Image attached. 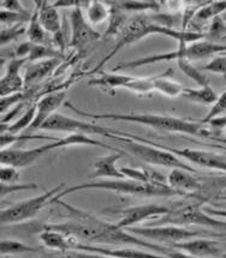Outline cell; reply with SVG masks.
I'll return each mask as SVG.
<instances>
[{
	"mask_svg": "<svg viewBox=\"0 0 226 258\" xmlns=\"http://www.w3.org/2000/svg\"><path fill=\"white\" fill-rule=\"evenodd\" d=\"M40 130L52 131V132H67V134H86V135H98V136L109 137L111 135H121L127 136V132L117 131L115 128H108L100 125L90 124V122L81 120V119L72 118V116L62 114L56 112L45 124L40 127Z\"/></svg>",
	"mask_w": 226,
	"mask_h": 258,
	"instance_id": "obj_10",
	"label": "cell"
},
{
	"mask_svg": "<svg viewBox=\"0 0 226 258\" xmlns=\"http://www.w3.org/2000/svg\"><path fill=\"white\" fill-rule=\"evenodd\" d=\"M195 172L188 171L184 168H171V171L166 175V181L170 187L177 190L183 195L188 192H195L202 187V184L194 175Z\"/></svg>",
	"mask_w": 226,
	"mask_h": 258,
	"instance_id": "obj_19",
	"label": "cell"
},
{
	"mask_svg": "<svg viewBox=\"0 0 226 258\" xmlns=\"http://www.w3.org/2000/svg\"><path fill=\"white\" fill-rule=\"evenodd\" d=\"M160 2H161V3H162V0H160Z\"/></svg>",
	"mask_w": 226,
	"mask_h": 258,
	"instance_id": "obj_58",
	"label": "cell"
},
{
	"mask_svg": "<svg viewBox=\"0 0 226 258\" xmlns=\"http://www.w3.org/2000/svg\"><path fill=\"white\" fill-rule=\"evenodd\" d=\"M154 78L155 76L150 77H136L133 76L125 89L131 91V93L137 94V95H150L154 91Z\"/></svg>",
	"mask_w": 226,
	"mask_h": 258,
	"instance_id": "obj_33",
	"label": "cell"
},
{
	"mask_svg": "<svg viewBox=\"0 0 226 258\" xmlns=\"http://www.w3.org/2000/svg\"><path fill=\"white\" fill-rule=\"evenodd\" d=\"M160 225H199L215 229H226V221L215 219L202 209V203L188 204L178 209L171 210L168 214L156 220Z\"/></svg>",
	"mask_w": 226,
	"mask_h": 258,
	"instance_id": "obj_9",
	"label": "cell"
},
{
	"mask_svg": "<svg viewBox=\"0 0 226 258\" xmlns=\"http://www.w3.org/2000/svg\"><path fill=\"white\" fill-rule=\"evenodd\" d=\"M172 72L174 70L168 69L164 74L156 75L154 78V91H158V93L170 97V99H175V97L183 95L185 88L180 82L172 80V77H170Z\"/></svg>",
	"mask_w": 226,
	"mask_h": 258,
	"instance_id": "obj_23",
	"label": "cell"
},
{
	"mask_svg": "<svg viewBox=\"0 0 226 258\" xmlns=\"http://www.w3.org/2000/svg\"><path fill=\"white\" fill-rule=\"evenodd\" d=\"M125 155V153L113 152L107 155L99 157L92 163V174L89 178L103 179H122L125 178L121 168L117 167V162Z\"/></svg>",
	"mask_w": 226,
	"mask_h": 258,
	"instance_id": "obj_18",
	"label": "cell"
},
{
	"mask_svg": "<svg viewBox=\"0 0 226 258\" xmlns=\"http://www.w3.org/2000/svg\"><path fill=\"white\" fill-rule=\"evenodd\" d=\"M67 89L64 90H54L52 93L46 94L42 99H40L36 103V114L34 118V121L28 128V131L40 130L45 122L48 120L53 114H55L56 111L63 105L67 102Z\"/></svg>",
	"mask_w": 226,
	"mask_h": 258,
	"instance_id": "obj_15",
	"label": "cell"
},
{
	"mask_svg": "<svg viewBox=\"0 0 226 258\" xmlns=\"http://www.w3.org/2000/svg\"><path fill=\"white\" fill-rule=\"evenodd\" d=\"M55 204L64 208L70 214L71 219L64 222L48 223L42 226V229H53L64 233L67 235L77 238L78 240L93 244H109V245H133L147 248L149 251L161 254L162 257H187L184 252L174 247H166L162 245L147 241V239L137 237L129 232L128 229L121 228L117 223H112L99 219L98 216L71 206L61 200H56Z\"/></svg>",
	"mask_w": 226,
	"mask_h": 258,
	"instance_id": "obj_1",
	"label": "cell"
},
{
	"mask_svg": "<svg viewBox=\"0 0 226 258\" xmlns=\"http://www.w3.org/2000/svg\"><path fill=\"white\" fill-rule=\"evenodd\" d=\"M177 65L185 76L195 82L197 86H208L209 84L208 78L205 76V74L191 64L190 60H178Z\"/></svg>",
	"mask_w": 226,
	"mask_h": 258,
	"instance_id": "obj_35",
	"label": "cell"
},
{
	"mask_svg": "<svg viewBox=\"0 0 226 258\" xmlns=\"http://www.w3.org/2000/svg\"><path fill=\"white\" fill-rule=\"evenodd\" d=\"M125 178L141 182H153V184H167L166 177L161 173L147 167H122Z\"/></svg>",
	"mask_w": 226,
	"mask_h": 258,
	"instance_id": "obj_25",
	"label": "cell"
},
{
	"mask_svg": "<svg viewBox=\"0 0 226 258\" xmlns=\"http://www.w3.org/2000/svg\"><path fill=\"white\" fill-rule=\"evenodd\" d=\"M87 20L92 26H99L109 20L112 12V5L106 4L102 0H93L86 9Z\"/></svg>",
	"mask_w": 226,
	"mask_h": 258,
	"instance_id": "obj_27",
	"label": "cell"
},
{
	"mask_svg": "<svg viewBox=\"0 0 226 258\" xmlns=\"http://www.w3.org/2000/svg\"><path fill=\"white\" fill-rule=\"evenodd\" d=\"M36 114V105L33 107H29L23 114L20 115V118L17 119L12 124H2V132H10V134H21L23 130H28L31 125V122L34 121Z\"/></svg>",
	"mask_w": 226,
	"mask_h": 258,
	"instance_id": "obj_29",
	"label": "cell"
},
{
	"mask_svg": "<svg viewBox=\"0 0 226 258\" xmlns=\"http://www.w3.org/2000/svg\"><path fill=\"white\" fill-rule=\"evenodd\" d=\"M220 200H222V201H226V197L222 196V197H220Z\"/></svg>",
	"mask_w": 226,
	"mask_h": 258,
	"instance_id": "obj_55",
	"label": "cell"
},
{
	"mask_svg": "<svg viewBox=\"0 0 226 258\" xmlns=\"http://www.w3.org/2000/svg\"><path fill=\"white\" fill-rule=\"evenodd\" d=\"M162 4L170 14L177 15L187 12V0H162Z\"/></svg>",
	"mask_w": 226,
	"mask_h": 258,
	"instance_id": "obj_46",
	"label": "cell"
},
{
	"mask_svg": "<svg viewBox=\"0 0 226 258\" xmlns=\"http://www.w3.org/2000/svg\"><path fill=\"white\" fill-rule=\"evenodd\" d=\"M226 53V45L222 43H216L213 41H197L193 43H178V48L171 52L159 53V54H152L148 56H142V58L133 59L130 61L121 62L116 65L112 71H122V70H134V69L142 68V66L156 64V62L162 61H178V60H200V59L207 58Z\"/></svg>",
	"mask_w": 226,
	"mask_h": 258,
	"instance_id": "obj_5",
	"label": "cell"
},
{
	"mask_svg": "<svg viewBox=\"0 0 226 258\" xmlns=\"http://www.w3.org/2000/svg\"><path fill=\"white\" fill-rule=\"evenodd\" d=\"M221 18H222V20H224V21L226 22V11L224 12V14H222V15H221Z\"/></svg>",
	"mask_w": 226,
	"mask_h": 258,
	"instance_id": "obj_53",
	"label": "cell"
},
{
	"mask_svg": "<svg viewBox=\"0 0 226 258\" xmlns=\"http://www.w3.org/2000/svg\"><path fill=\"white\" fill-rule=\"evenodd\" d=\"M112 6L124 12L156 11L159 9L156 3L144 2V0H115Z\"/></svg>",
	"mask_w": 226,
	"mask_h": 258,
	"instance_id": "obj_32",
	"label": "cell"
},
{
	"mask_svg": "<svg viewBox=\"0 0 226 258\" xmlns=\"http://www.w3.org/2000/svg\"><path fill=\"white\" fill-rule=\"evenodd\" d=\"M65 106L80 116L92 119H105V120L127 121L141 124L159 131L170 134H181L195 137H209L211 132L205 127L202 121H194L191 119L180 118L174 115L155 114V113H93L80 109L72 102L67 101Z\"/></svg>",
	"mask_w": 226,
	"mask_h": 258,
	"instance_id": "obj_2",
	"label": "cell"
},
{
	"mask_svg": "<svg viewBox=\"0 0 226 258\" xmlns=\"http://www.w3.org/2000/svg\"><path fill=\"white\" fill-rule=\"evenodd\" d=\"M64 187L65 184L62 182L51 190L46 191L45 194L33 198H28L26 201H21V202L12 204L10 207L4 208L0 214L2 225H15V223H22L34 219L41 213V210L52 203L53 198L59 192H62Z\"/></svg>",
	"mask_w": 226,
	"mask_h": 258,
	"instance_id": "obj_7",
	"label": "cell"
},
{
	"mask_svg": "<svg viewBox=\"0 0 226 258\" xmlns=\"http://www.w3.org/2000/svg\"><path fill=\"white\" fill-rule=\"evenodd\" d=\"M62 56V52L58 49L51 48V47L46 45H40V43H34L33 42V48L29 56H28V60L30 61H39V60H45V59H51V58H58Z\"/></svg>",
	"mask_w": 226,
	"mask_h": 258,
	"instance_id": "obj_37",
	"label": "cell"
},
{
	"mask_svg": "<svg viewBox=\"0 0 226 258\" xmlns=\"http://www.w3.org/2000/svg\"><path fill=\"white\" fill-rule=\"evenodd\" d=\"M27 28L24 24H17L11 27H2V47L8 46L14 41L20 40L23 35H27Z\"/></svg>",
	"mask_w": 226,
	"mask_h": 258,
	"instance_id": "obj_39",
	"label": "cell"
},
{
	"mask_svg": "<svg viewBox=\"0 0 226 258\" xmlns=\"http://www.w3.org/2000/svg\"><path fill=\"white\" fill-rule=\"evenodd\" d=\"M170 212H171V209H168L167 207L160 206V204L155 203L129 207L119 212L122 218L117 222V225L121 228L134 227V226L139 225V223L143 221H147V220H158Z\"/></svg>",
	"mask_w": 226,
	"mask_h": 258,
	"instance_id": "obj_13",
	"label": "cell"
},
{
	"mask_svg": "<svg viewBox=\"0 0 226 258\" xmlns=\"http://www.w3.org/2000/svg\"><path fill=\"white\" fill-rule=\"evenodd\" d=\"M52 149L49 144L33 148V149H15V148H5L0 153L2 165L15 166L17 168H26L35 163L40 157L51 153Z\"/></svg>",
	"mask_w": 226,
	"mask_h": 258,
	"instance_id": "obj_14",
	"label": "cell"
},
{
	"mask_svg": "<svg viewBox=\"0 0 226 258\" xmlns=\"http://www.w3.org/2000/svg\"><path fill=\"white\" fill-rule=\"evenodd\" d=\"M221 257H226V253H222V254H221Z\"/></svg>",
	"mask_w": 226,
	"mask_h": 258,
	"instance_id": "obj_56",
	"label": "cell"
},
{
	"mask_svg": "<svg viewBox=\"0 0 226 258\" xmlns=\"http://www.w3.org/2000/svg\"><path fill=\"white\" fill-rule=\"evenodd\" d=\"M109 138L121 143L125 152L142 160L143 162L149 163V165L164 166L168 168H184L188 171L195 172V168L187 165L181 157L175 155L174 153L165 148L160 147L158 143L147 141L146 138L135 136L131 134H129V137L121 136V135L118 136L111 135Z\"/></svg>",
	"mask_w": 226,
	"mask_h": 258,
	"instance_id": "obj_6",
	"label": "cell"
},
{
	"mask_svg": "<svg viewBox=\"0 0 226 258\" xmlns=\"http://www.w3.org/2000/svg\"><path fill=\"white\" fill-rule=\"evenodd\" d=\"M30 140H51L55 141L58 138L53 137H46V136H39V135H20V134H10V132H2V137H0V144H2V149L9 148L11 144H15L17 142H23V141H30Z\"/></svg>",
	"mask_w": 226,
	"mask_h": 258,
	"instance_id": "obj_38",
	"label": "cell"
},
{
	"mask_svg": "<svg viewBox=\"0 0 226 258\" xmlns=\"http://www.w3.org/2000/svg\"><path fill=\"white\" fill-rule=\"evenodd\" d=\"M203 209H205L206 213H208L209 215L214 216V218L226 219V209H215V208H208V207H205Z\"/></svg>",
	"mask_w": 226,
	"mask_h": 258,
	"instance_id": "obj_51",
	"label": "cell"
},
{
	"mask_svg": "<svg viewBox=\"0 0 226 258\" xmlns=\"http://www.w3.org/2000/svg\"><path fill=\"white\" fill-rule=\"evenodd\" d=\"M182 96L194 103L207 106H212L218 99V95L209 84L208 86H199V88H184Z\"/></svg>",
	"mask_w": 226,
	"mask_h": 258,
	"instance_id": "obj_26",
	"label": "cell"
},
{
	"mask_svg": "<svg viewBox=\"0 0 226 258\" xmlns=\"http://www.w3.org/2000/svg\"><path fill=\"white\" fill-rule=\"evenodd\" d=\"M207 124L212 125L215 128H226V116H215V118L211 119Z\"/></svg>",
	"mask_w": 226,
	"mask_h": 258,
	"instance_id": "obj_50",
	"label": "cell"
},
{
	"mask_svg": "<svg viewBox=\"0 0 226 258\" xmlns=\"http://www.w3.org/2000/svg\"><path fill=\"white\" fill-rule=\"evenodd\" d=\"M220 238H222V239H224V240H226V234H224V233H221V237Z\"/></svg>",
	"mask_w": 226,
	"mask_h": 258,
	"instance_id": "obj_54",
	"label": "cell"
},
{
	"mask_svg": "<svg viewBox=\"0 0 226 258\" xmlns=\"http://www.w3.org/2000/svg\"><path fill=\"white\" fill-rule=\"evenodd\" d=\"M40 248L31 246L23 241L15 240V239H4L0 244V253L2 256H8V254H23V253H37L40 252Z\"/></svg>",
	"mask_w": 226,
	"mask_h": 258,
	"instance_id": "obj_28",
	"label": "cell"
},
{
	"mask_svg": "<svg viewBox=\"0 0 226 258\" xmlns=\"http://www.w3.org/2000/svg\"><path fill=\"white\" fill-rule=\"evenodd\" d=\"M39 239L48 250L59 251V252L72 251L71 237L62 232L53 231V229H42L39 235Z\"/></svg>",
	"mask_w": 226,
	"mask_h": 258,
	"instance_id": "obj_24",
	"label": "cell"
},
{
	"mask_svg": "<svg viewBox=\"0 0 226 258\" xmlns=\"http://www.w3.org/2000/svg\"><path fill=\"white\" fill-rule=\"evenodd\" d=\"M128 21L129 18L127 16V12L119 10V9L112 6V12L108 20V27L107 29H106L105 34H103V37H107V36L118 37L119 34L123 31L125 26H127Z\"/></svg>",
	"mask_w": 226,
	"mask_h": 258,
	"instance_id": "obj_30",
	"label": "cell"
},
{
	"mask_svg": "<svg viewBox=\"0 0 226 258\" xmlns=\"http://www.w3.org/2000/svg\"><path fill=\"white\" fill-rule=\"evenodd\" d=\"M27 59L16 58L8 62L5 69V75L0 81V95L6 96L11 94L23 91L26 87L24 76L21 75V69L26 64Z\"/></svg>",
	"mask_w": 226,
	"mask_h": 258,
	"instance_id": "obj_17",
	"label": "cell"
},
{
	"mask_svg": "<svg viewBox=\"0 0 226 258\" xmlns=\"http://www.w3.org/2000/svg\"><path fill=\"white\" fill-rule=\"evenodd\" d=\"M31 48H33V42L29 40L24 41V42L20 43V45L16 47L15 55L17 56V58H23L28 60V56H29V54H30Z\"/></svg>",
	"mask_w": 226,
	"mask_h": 258,
	"instance_id": "obj_48",
	"label": "cell"
},
{
	"mask_svg": "<svg viewBox=\"0 0 226 258\" xmlns=\"http://www.w3.org/2000/svg\"><path fill=\"white\" fill-rule=\"evenodd\" d=\"M93 0H55L53 5L56 9H87Z\"/></svg>",
	"mask_w": 226,
	"mask_h": 258,
	"instance_id": "obj_45",
	"label": "cell"
},
{
	"mask_svg": "<svg viewBox=\"0 0 226 258\" xmlns=\"http://www.w3.org/2000/svg\"><path fill=\"white\" fill-rule=\"evenodd\" d=\"M225 111H226V90L222 91L220 95H218L216 101L211 106V109H209L205 118H203L201 121H202L203 124H207L211 119L215 118V116L221 115Z\"/></svg>",
	"mask_w": 226,
	"mask_h": 258,
	"instance_id": "obj_42",
	"label": "cell"
},
{
	"mask_svg": "<svg viewBox=\"0 0 226 258\" xmlns=\"http://www.w3.org/2000/svg\"><path fill=\"white\" fill-rule=\"evenodd\" d=\"M226 11V0H215V2L208 3V4L203 5L202 8H199L194 17L197 21L205 22L209 20H214V18L221 16Z\"/></svg>",
	"mask_w": 226,
	"mask_h": 258,
	"instance_id": "obj_31",
	"label": "cell"
},
{
	"mask_svg": "<svg viewBox=\"0 0 226 258\" xmlns=\"http://www.w3.org/2000/svg\"><path fill=\"white\" fill-rule=\"evenodd\" d=\"M159 146L172 152L175 155L181 157V159H184L188 162L194 163V165L213 169V171L226 173V155L207 152V150L193 149V148H175L162 146V144H159Z\"/></svg>",
	"mask_w": 226,
	"mask_h": 258,
	"instance_id": "obj_12",
	"label": "cell"
},
{
	"mask_svg": "<svg viewBox=\"0 0 226 258\" xmlns=\"http://www.w3.org/2000/svg\"><path fill=\"white\" fill-rule=\"evenodd\" d=\"M39 187L35 182H12V184H6V182H2L0 184V194H2V198L6 197L8 195L16 194L18 191L23 190H36Z\"/></svg>",
	"mask_w": 226,
	"mask_h": 258,
	"instance_id": "obj_40",
	"label": "cell"
},
{
	"mask_svg": "<svg viewBox=\"0 0 226 258\" xmlns=\"http://www.w3.org/2000/svg\"><path fill=\"white\" fill-rule=\"evenodd\" d=\"M150 35H162L177 41L180 39L181 29H175L174 27L165 26V24L154 21L148 16H135V17L128 21L123 31L118 35L111 52L103 56L102 60L94 68V70L90 74H98L99 71H101L102 66L108 60H111L113 56L117 54L118 52H121L124 47L139 42V41L146 39Z\"/></svg>",
	"mask_w": 226,
	"mask_h": 258,
	"instance_id": "obj_4",
	"label": "cell"
},
{
	"mask_svg": "<svg viewBox=\"0 0 226 258\" xmlns=\"http://www.w3.org/2000/svg\"><path fill=\"white\" fill-rule=\"evenodd\" d=\"M213 140L216 141V142H220V143H224L226 144V138H222V137H214Z\"/></svg>",
	"mask_w": 226,
	"mask_h": 258,
	"instance_id": "obj_52",
	"label": "cell"
},
{
	"mask_svg": "<svg viewBox=\"0 0 226 258\" xmlns=\"http://www.w3.org/2000/svg\"><path fill=\"white\" fill-rule=\"evenodd\" d=\"M86 190H103L121 195H130V196H143V197H171V196H184L180 191L174 190L167 184H153V182H141L133 179H103V180L82 182L74 186L64 188L52 200L54 203L56 200L68 196L70 194L80 192Z\"/></svg>",
	"mask_w": 226,
	"mask_h": 258,
	"instance_id": "obj_3",
	"label": "cell"
},
{
	"mask_svg": "<svg viewBox=\"0 0 226 258\" xmlns=\"http://www.w3.org/2000/svg\"><path fill=\"white\" fill-rule=\"evenodd\" d=\"M2 9L3 10H9V11L29 12L26 8H24L23 4H22L20 0H3Z\"/></svg>",
	"mask_w": 226,
	"mask_h": 258,
	"instance_id": "obj_47",
	"label": "cell"
},
{
	"mask_svg": "<svg viewBox=\"0 0 226 258\" xmlns=\"http://www.w3.org/2000/svg\"><path fill=\"white\" fill-rule=\"evenodd\" d=\"M46 34H47V31L45 28H43L41 22H40L39 14H37V10L35 9L33 12V15H31L29 24H28V28H27L28 40L31 41V42H34V43L45 45Z\"/></svg>",
	"mask_w": 226,
	"mask_h": 258,
	"instance_id": "obj_34",
	"label": "cell"
},
{
	"mask_svg": "<svg viewBox=\"0 0 226 258\" xmlns=\"http://www.w3.org/2000/svg\"><path fill=\"white\" fill-rule=\"evenodd\" d=\"M34 3L39 14L40 22L47 33L53 36L62 31V18L58 11L59 9H56L53 4H48V0H34Z\"/></svg>",
	"mask_w": 226,
	"mask_h": 258,
	"instance_id": "obj_20",
	"label": "cell"
},
{
	"mask_svg": "<svg viewBox=\"0 0 226 258\" xmlns=\"http://www.w3.org/2000/svg\"><path fill=\"white\" fill-rule=\"evenodd\" d=\"M61 64V56L58 58L45 59V60L34 61L29 68L26 70L24 74V82H26V87L34 86L41 82L43 78L52 74L53 71L58 68Z\"/></svg>",
	"mask_w": 226,
	"mask_h": 258,
	"instance_id": "obj_21",
	"label": "cell"
},
{
	"mask_svg": "<svg viewBox=\"0 0 226 258\" xmlns=\"http://www.w3.org/2000/svg\"><path fill=\"white\" fill-rule=\"evenodd\" d=\"M130 75H124L119 74L118 71H112V72H98V77L92 78L90 81H88V86L90 87H98L101 89H105L107 91H113L118 88L125 89L129 81L131 80Z\"/></svg>",
	"mask_w": 226,
	"mask_h": 258,
	"instance_id": "obj_22",
	"label": "cell"
},
{
	"mask_svg": "<svg viewBox=\"0 0 226 258\" xmlns=\"http://www.w3.org/2000/svg\"><path fill=\"white\" fill-rule=\"evenodd\" d=\"M31 12H17L3 10L0 11V21H2V27H11L17 26V24H24L30 21Z\"/></svg>",
	"mask_w": 226,
	"mask_h": 258,
	"instance_id": "obj_36",
	"label": "cell"
},
{
	"mask_svg": "<svg viewBox=\"0 0 226 258\" xmlns=\"http://www.w3.org/2000/svg\"><path fill=\"white\" fill-rule=\"evenodd\" d=\"M202 70L226 77V54L213 56L211 60L202 66Z\"/></svg>",
	"mask_w": 226,
	"mask_h": 258,
	"instance_id": "obj_41",
	"label": "cell"
},
{
	"mask_svg": "<svg viewBox=\"0 0 226 258\" xmlns=\"http://www.w3.org/2000/svg\"><path fill=\"white\" fill-rule=\"evenodd\" d=\"M225 134H226V128H225Z\"/></svg>",
	"mask_w": 226,
	"mask_h": 258,
	"instance_id": "obj_57",
	"label": "cell"
},
{
	"mask_svg": "<svg viewBox=\"0 0 226 258\" xmlns=\"http://www.w3.org/2000/svg\"><path fill=\"white\" fill-rule=\"evenodd\" d=\"M171 246L184 252L188 257H221V250L216 241L202 237L191 238L189 240L171 244Z\"/></svg>",
	"mask_w": 226,
	"mask_h": 258,
	"instance_id": "obj_16",
	"label": "cell"
},
{
	"mask_svg": "<svg viewBox=\"0 0 226 258\" xmlns=\"http://www.w3.org/2000/svg\"><path fill=\"white\" fill-rule=\"evenodd\" d=\"M20 168L10 165H2L0 169V182L12 184V182H20Z\"/></svg>",
	"mask_w": 226,
	"mask_h": 258,
	"instance_id": "obj_44",
	"label": "cell"
},
{
	"mask_svg": "<svg viewBox=\"0 0 226 258\" xmlns=\"http://www.w3.org/2000/svg\"><path fill=\"white\" fill-rule=\"evenodd\" d=\"M24 106L23 102L18 103V105H16L15 107H12L11 109H9L8 112L4 113V115H2V124H9L12 119L15 118V116L18 115V113L21 112L22 107Z\"/></svg>",
	"mask_w": 226,
	"mask_h": 258,
	"instance_id": "obj_49",
	"label": "cell"
},
{
	"mask_svg": "<svg viewBox=\"0 0 226 258\" xmlns=\"http://www.w3.org/2000/svg\"><path fill=\"white\" fill-rule=\"evenodd\" d=\"M29 95L26 91H20V93H15L11 94V95H6V96H2V102H0V111L3 113L8 112L9 109H11L12 107H15L18 103L23 102L24 100L28 99Z\"/></svg>",
	"mask_w": 226,
	"mask_h": 258,
	"instance_id": "obj_43",
	"label": "cell"
},
{
	"mask_svg": "<svg viewBox=\"0 0 226 258\" xmlns=\"http://www.w3.org/2000/svg\"><path fill=\"white\" fill-rule=\"evenodd\" d=\"M71 37L69 47L82 55L95 43L101 35L89 23L83 14L82 9H72L70 14Z\"/></svg>",
	"mask_w": 226,
	"mask_h": 258,
	"instance_id": "obj_11",
	"label": "cell"
},
{
	"mask_svg": "<svg viewBox=\"0 0 226 258\" xmlns=\"http://www.w3.org/2000/svg\"><path fill=\"white\" fill-rule=\"evenodd\" d=\"M129 232L137 237L144 238L147 240H154L158 243H180V241L189 240L195 237H221V233H209L201 231H190L178 225H160V226H147V227H128Z\"/></svg>",
	"mask_w": 226,
	"mask_h": 258,
	"instance_id": "obj_8",
	"label": "cell"
}]
</instances>
